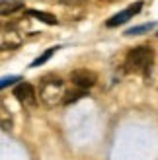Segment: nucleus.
<instances>
[{"mask_svg":"<svg viewBox=\"0 0 158 160\" xmlns=\"http://www.w3.org/2000/svg\"><path fill=\"white\" fill-rule=\"evenodd\" d=\"M23 4L20 0H0V16H12L16 12H20Z\"/></svg>","mask_w":158,"mask_h":160,"instance_id":"7","label":"nucleus"},{"mask_svg":"<svg viewBox=\"0 0 158 160\" xmlns=\"http://www.w3.org/2000/svg\"><path fill=\"white\" fill-rule=\"evenodd\" d=\"M27 14L31 16V18H37L39 22H43V23H49V26H57L59 20L55 18L53 14H47V12H39V10H27Z\"/></svg>","mask_w":158,"mask_h":160,"instance_id":"9","label":"nucleus"},{"mask_svg":"<svg viewBox=\"0 0 158 160\" xmlns=\"http://www.w3.org/2000/svg\"><path fill=\"white\" fill-rule=\"evenodd\" d=\"M154 28V23H145V26H137V28H131L125 31V35H139V33H145V31H151Z\"/></svg>","mask_w":158,"mask_h":160,"instance_id":"12","label":"nucleus"},{"mask_svg":"<svg viewBox=\"0 0 158 160\" xmlns=\"http://www.w3.org/2000/svg\"><path fill=\"white\" fill-rule=\"evenodd\" d=\"M14 98L18 100L22 106H26V108L35 106V102H37V96H35L33 86H31L29 82H22V80L14 86Z\"/></svg>","mask_w":158,"mask_h":160,"instance_id":"3","label":"nucleus"},{"mask_svg":"<svg viewBox=\"0 0 158 160\" xmlns=\"http://www.w3.org/2000/svg\"><path fill=\"white\" fill-rule=\"evenodd\" d=\"M14 82H20V76H4V78H0V90L12 86Z\"/></svg>","mask_w":158,"mask_h":160,"instance_id":"13","label":"nucleus"},{"mask_svg":"<svg viewBox=\"0 0 158 160\" xmlns=\"http://www.w3.org/2000/svg\"><path fill=\"white\" fill-rule=\"evenodd\" d=\"M156 35H158V33H156Z\"/></svg>","mask_w":158,"mask_h":160,"instance_id":"14","label":"nucleus"},{"mask_svg":"<svg viewBox=\"0 0 158 160\" xmlns=\"http://www.w3.org/2000/svg\"><path fill=\"white\" fill-rule=\"evenodd\" d=\"M37 98L41 100V103L47 108H55L57 103H62V98H65V82L55 74L41 78Z\"/></svg>","mask_w":158,"mask_h":160,"instance_id":"2","label":"nucleus"},{"mask_svg":"<svg viewBox=\"0 0 158 160\" xmlns=\"http://www.w3.org/2000/svg\"><path fill=\"white\" fill-rule=\"evenodd\" d=\"M141 8H143V2H135V4H131L129 8L121 10L119 14L111 16V18L106 22V26H107V28H117V26H121V23H125L127 20H131L133 16H137V14L141 12Z\"/></svg>","mask_w":158,"mask_h":160,"instance_id":"6","label":"nucleus"},{"mask_svg":"<svg viewBox=\"0 0 158 160\" xmlns=\"http://www.w3.org/2000/svg\"><path fill=\"white\" fill-rule=\"evenodd\" d=\"M86 96V90H80V88H78L76 92H65V98H62V103H72V102H78L80 98H84Z\"/></svg>","mask_w":158,"mask_h":160,"instance_id":"11","label":"nucleus"},{"mask_svg":"<svg viewBox=\"0 0 158 160\" xmlns=\"http://www.w3.org/2000/svg\"><path fill=\"white\" fill-rule=\"evenodd\" d=\"M70 80H72V84L76 88H80V90H90V88L98 82V76L96 72H92L88 68H76L70 72Z\"/></svg>","mask_w":158,"mask_h":160,"instance_id":"4","label":"nucleus"},{"mask_svg":"<svg viewBox=\"0 0 158 160\" xmlns=\"http://www.w3.org/2000/svg\"><path fill=\"white\" fill-rule=\"evenodd\" d=\"M152 65H154V51L148 45H139L135 49H131L127 59H125V70L133 74H141L148 78L152 72Z\"/></svg>","mask_w":158,"mask_h":160,"instance_id":"1","label":"nucleus"},{"mask_svg":"<svg viewBox=\"0 0 158 160\" xmlns=\"http://www.w3.org/2000/svg\"><path fill=\"white\" fill-rule=\"evenodd\" d=\"M22 41H23V35L16 28H8L4 29V33H0V49L2 51L16 49V47L22 45Z\"/></svg>","mask_w":158,"mask_h":160,"instance_id":"5","label":"nucleus"},{"mask_svg":"<svg viewBox=\"0 0 158 160\" xmlns=\"http://www.w3.org/2000/svg\"><path fill=\"white\" fill-rule=\"evenodd\" d=\"M14 127V119H12V113L2 102H0V129L2 131H10Z\"/></svg>","mask_w":158,"mask_h":160,"instance_id":"8","label":"nucleus"},{"mask_svg":"<svg viewBox=\"0 0 158 160\" xmlns=\"http://www.w3.org/2000/svg\"><path fill=\"white\" fill-rule=\"evenodd\" d=\"M55 51H59V47H51V49H47L43 55H39V57H37L33 62H31V68H35V67H41L43 62H47V61H49V59L53 57V55H55Z\"/></svg>","mask_w":158,"mask_h":160,"instance_id":"10","label":"nucleus"}]
</instances>
